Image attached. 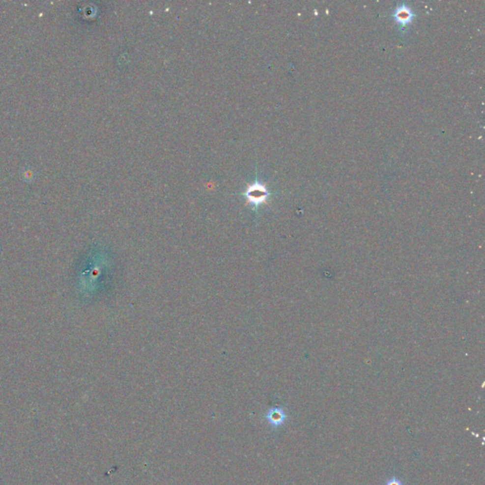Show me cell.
<instances>
[{"label":"cell","instance_id":"obj_4","mask_svg":"<svg viewBox=\"0 0 485 485\" xmlns=\"http://www.w3.org/2000/svg\"><path fill=\"white\" fill-rule=\"evenodd\" d=\"M385 485H404V484L398 478H391Z\"/></svg>","mask_w":485,"mask_h":485},{"label":"cell","instance_id":"obj_3","mask_svg":"<svg viewBox=\"0 0 485 485\" xmlns=\"http://www.w3.org/2000/svg\"><path fill=\"white\" fill-rule=\"evenodd\" d=\"M394 16L396 18V20L400 23V24H403V25H406L407 23H409L413 17V14L411 13V11L407 8V7H405V6H402L398 9H396L395 13H394Z\"/></svg>","mask_w":485,"mask_h":485},{"label":"cell","instance_id":"obj_2","mask_svg":"<svg viewBox=\"0 0 485 485\" xmlns=\"http://www.w3.org/2000/svg\"><path fill=\"white\" fill-rule=\"evenodd\" d=\"M265 419L272 428H278L286 422L287 415L283 407L275 406L266 412Z\"/></svg>","mask_w":485,"mask_h":485},{"label":"cell","instance_id":"obj_1","mask_svg":"<svg viewBox=\"0 0 485 485\" xmlns=\"http://www.w3.org/2000/svg\"><path fill=\"white\" fill-rule=\"evenodd\" d=\"M244 196L248 199L253 210H257L259 206L263 204L269 197V193L266 188L261 183L252 184L244 193Z\"/></svg>","mask_w":485,"mask_h":485}]
</instances>
